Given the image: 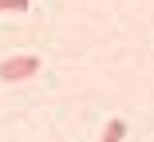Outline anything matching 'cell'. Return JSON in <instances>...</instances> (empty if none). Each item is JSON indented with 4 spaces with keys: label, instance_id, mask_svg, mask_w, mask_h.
I'll use <instances>...</instances> for the list:
<instances>
[{
    "label": "cell",
    "instance_id": "obj_3",
    "mask_svg": "<svg viewBox=\"0 0 154 142\" xmlns=\"http://www.w3.org/2000/svg\"><path fill=\"white\" fill-rule=\"evenodd\" d=\"M32 0H0V12H28Z\"/></svg>",
    "mask_w": 154,
    "mask_h": 142
},
{
    "label": "cell",
    "instance_id": "obj_1",
    "mask_svg": "<svg viewBox=\"0 0 154 142\" xmlns=\"http://www.w3.org/2000/svg\"><path fill=\"white\" fill-rule=\"evenodd\" d=\"M36 71H40V55H12V59L0 63V79H8V83H16V79H32Z\"/></svg>",
    "mask_w": 154,
    "mask_h": 142
},
{
    "label": "cell",
    "instance_id": "obj_2",
    "mask_svg": "<svg viewBox=\"0 0 154 142\" xmlns=\"http://www.w3.org/2000/svg\"><path fill=\"white\" fill-rule=\"evenodd\" d=\"M122 138H127V122H122V119H111V126L103 130L99 142H122Z\"/></svg>",
    "mask_w": 154,
    "mask_h": 142
}]
</instances>
